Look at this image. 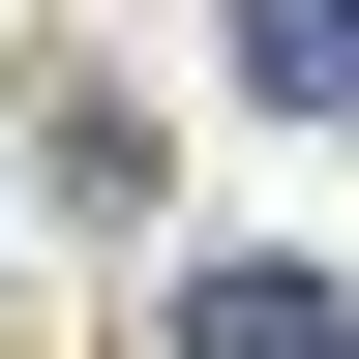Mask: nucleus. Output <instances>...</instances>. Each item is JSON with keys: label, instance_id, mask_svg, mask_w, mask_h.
<instances>
[{"label": "nucleus", "instance_id": "nucleus-1", "mask_svg": "<svg viewBox=\"0 0 359 359\" xmlns=\"http://www.w3.org/2000/svg\"><path fill=\"white\" fill-rule=\"evenodd\" d=\"M180 359H359V269H299V240H210V269H180Z\"/></svg>", "mask_w": 359, "mask_h": 359}, {"label": "nucleus", "instance_id": "nucleus-2", "mask_svg": "<svg viewBox=\"0 0 359 359\" xmlns=\"http://www.w3.org/2000/svg\"><path fill=\"white\" fill-rule=\"evenodd\" d=\"M240 90L269 120H359V0H240Z\"/></svg>", "mask_w": 359, "mask_h": 359}]
</instances>
